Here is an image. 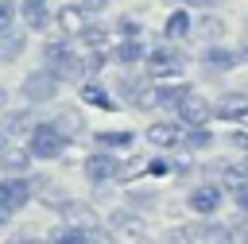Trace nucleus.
Returning a JSON list of instances; mask_svg holds the SVG:
<instances>
[{"mask_svg": "<svg viewBox=\"0 0 248 244\" xmlns=\"http://www.w3.org/2000/svg\"><path fill=\"white\" fill-rule=\"evenodd\" d=\"M0 147H4V132H0Z\"/></svg>", "mask_w": 248, "mask_h": 244, "instance_id": "obj_34", "label": "nucleus"}, {"mask_svg": "<svg viewBox=\"0 0 248 244\" xmlns=\"http://www.w3.org/2000/svg\"><path fill=\"white\" fill-rule=\"evenodd\" d=\"M23 15H27V27L43 31L46 27V0H23Z\"/></svg>", "mask_w": 248, "mask_h": 244, "instance_id": "obj_14", "label": "nucleus"}, {"mask_svg": "<svg viewBox=\"0 0 248 244\" xmlns=\"http://www.w3.org/2000/svg\"><path fill=\"white\" fill-rule=\"evenodd\" d=\"M4 221H8V209H4V205H0V225H4Z\"/></svg>", "mask_w": 248, "mask_h": 244, "instance_id": "obj_33", "label": "nucleus"}, {"mask_svg": "<svg viewBox=\"0 0 248 244\" xmlns=\"http://www.w3.org/2000/svg\"><path fill=\"white\" fill-rule=\"evenodd\" d=\"M85 174H89L93 182H108V178L120 174V163H116L112 155H93V159L85 163Z\"/></svg>", "mask_w": 248, "mask_h": 244, "instance_id": "obj_9", "label": "nucleus"}, {"mask_svg": "<svg viewBox=\"0 0 248 244\" xmlns=\"http://www.w3.org/2000/svg\"><path fill=\"white\" fill-rule=\"evenodd\" d=\"M147 139L155 147H178L182 143V132H178V124H151L147 128Z\"/></svg>", "mask_w": 248, "mask_h": 244, "instance_id": "obj_11", "label": "nucleus"}, {"mask_svg": "<svg viewBox=\"0 0 248 244\" xmlns=\"http://www.w3.org/2000/svg\"><path fill=\"white\" fill-rule=\"evenodd\" d=\"M8 23H12V8L0 4V31H8Z\"/></svg>", "mask_w": 248, "mask_h": 244, "instance_id": "obj_31", "label": "nucleus"}, {"mask_svg": "<svg viewBox=\"0 0 248 244\" xmlns=\"http://www.w3.org/2000/svg\"><path fill=\"white\" fill-rule=\"evenodd\" d=\"M209 112H213V108H209V101H202L194 89H190V93H186V101L178 105V116H182L186 124H205V120H209Z\"/></svg>", "mask_w": 248, "mask_h": 244, "instance_id": "obj_8", "label": "nucleus"}, {"mask_svg": "<svg viewBox=\"0 0 248 244\" xmlns=\"http://www.w3.org/2000/svg\"><path fill=\"white\" fill-rule=\"evenodd\" d=\"M78 39H81L85 46H93V50H101V46L108 43V31H105V27H97V23H85V27L78 31Z\"/></svg>", "mask_w": 248, "mask_h": 244, "instance_id": "obj_15", "label": "nucleus"}, {"mask_svg": "<svg viewBox=\"0 0 248 244\" xmlns=\"http://www.w3.org/2000/svg\"><path fill=\"white\" fill-rule=\"evenodd\" d=\"M244 178H248V174H244L240 167H225V182H229V186H236V182H244Z\"/></svg>", "mask_w": 248, "mask_h": 244, "instance_id": "obj_25", "label": "nucleus"}, {"mask_svg": "<svg viewBox=\"0 0 248 244\" xmlns=\"http://www.w3.org/2000/svg\"><path fill=\"white\" fill-rule=\"evenodd\" d=\"M202 31H205L209 39H217V35H221V23H217V19H205V23H202Z\"/></svg>", "mask_w": 248, "mask_h": 244, "instance_id": "obj_27", "label": "nucleus"}, {"mask_svg": "<svg viewBox=\"0 0 248 244\" xmlns=\"http://www.w3.org/2000/svg\"><path fill=\"white\" fill-rule=\"evenodd\" d=\"M213 112H217L221 120H229V124H232V120H244V116H248V97H244V93H225V97L213 105Z\"/></svg>", "mask_w": 248, "mask_h": 244, "instance_id": "obj_7", "label": "nucleus"}, {"mask_svg": "<svg viewBox=\"0 0 248 244\" xmlns=\"http://www.w3.org/2000/svg\"><path fill=\"white\" fill-rule=\"evenodd\" d=\"M232 201H236V205H240V209H244V213H248V178H244V182H236V186H232Z\"/></svg>", "mask_w": 248, "mask_h": 244, "instance_id": "obj_24", "label": "nucleus"}, {"mask_svg": "<svg viewBox=\"0 0 248 244\" xmlns=\"http://www.w3.org/2000/svg\"><path fill=\"white\" fill-rule=\"evenodd\" d=\"M27 198H31V186H27L19 174H8V178L0 182V205H4L8 213L23 209V205H27Z\"/></svg>", "mask_w": 248, "mask_h": 244, "instance_id": "obj_5", "label": "nucleus"}, {"mask_svg": "<svg viewBox=\"0 0 248 244\" xmlns=\"http://www.w3.org/2000/svg\"><path fill=\"white\" fill-rule=\"evenodd\" d=\"M81 101H85V105H93V108H116V105H112V97H108V89H101L97 81H89V85L81 89Z\"/></svg>", "mask_w": 248, "mask_h": 244, "instance_id": "obj_13", "label": "nucleus"}, {"mask_svg": "<svg viewBox=\"0 0 248 244\" xmlns=\"http://www.w3.org/2000/svg\"><path fill=\"white\" fill-rule=\"evenodd\" d=\"M58 240H62V244H81V240H85V232H62Z\"/></svg>", "mask_w": 248, "mask_h": 244, "instance_id": "obj_30", "label": "nucleus"}, {"mask_svg": "<svg viewBox=\"0 0 248 244\" xmlns=\"http://www.w3.org/2000/svg\"><path fill=\"white\" fill-rule=\"evenodd\" d=\"M229 143H232V147H240V151H248V132H232V136H229Z\"/></svg>", "mask_w": 248, "mask_h": 244, "instance_id": "obj_26", "label": "nucleus"}, {"mask_svg": "<svg viewBox=\"0 0 248 244\" xmlns=\"http://www.w3.org/2000/svg\"><path fill=\"white\" fill-rule=\"evenodd\" d=\"M85 4H101V0H85Z\"/></svg>", "mask_w": 248, "mask_h": 244, "instance_id": "obj_35", "label": "nucleus"}, {"mask_svg": "<svg viewBox=\"0 0 248 244\" xmlns=\"http://www.w3.org/2000/svg\"><path fill=\"white\" fill-rule=\"evenodd\" d=\"M58 128H62L66 136H70V132L78 136V132H81V116H78V112H62V116H58Z\"/></svg>", "mask_w": 248, "mask_h": 244, "instance_id": "obj_22", "label": "nucleus"}, {"mask_svg": "<svg viewBox=\"0 0 248 244\" xmlns=\"http://www.w3.org/2000/svg\"><path fill=\"white\" fill-rule=\"evenodd\" d=\"M240 54L236 50H225V46H209V50H202V62H209V66H232Z\"/></svg>", "mask_w": 248, "mask_h": 244, "instance_id": "obj_17", "label": "nucleus"}, {"mask_svg": "<svg viewBox=\"0 0 248 244\" xmlns=\"http://www.w3.org/2000/svg\"><path fill=\"white\" fill-rule=\"evenodd\" d=\"M66 132L58 128V124H35L31 128V155H39V159H54V155H62L66 151Z\"/></svg>", "mask_w": 248, "mask_h": 244, "instance_id": "obj_2", "label": "nucleus"}, {"mask_svg": "<svg viewBox=\"0 0 248 244\" xmlns=\"http://www.w3.org/2000/svg\"><path fill=\"white\" fill-rule=\"evenodd\" d=\"M209 132H205V124H194V132H190V147H209Z\"/></svg>", "mask_w": 248, "mask_h": 244, "instance_id": "obj_23", "label": "nucleus"}, {"mask_svg": "<svg viewBox=\"0 0 248 244\" xmlns=\"http://www.w3.org/2000/svg\"><path fill=\"white\" fill-rule=\"evenodd\" d=\"M120 31H124V35H136L140 27H136V19H120Z\"/></svg>", "mask_w": 248, "mask_h": 244, "instance_id": "obj_32", "label": "nucleus"}, {"mask_svg": "<svg viewBox=\"0 0 248 244\" xmlns=\"http://www.w3.org/2000/svg\"><path fill=\"white\" fill-rule=\"evenodd\" d=\"M186 93H190V85H159V89H151V108L155 105H167V108L174 105L178 108L186 101Z\"/></svg>", "mask_w": 248, "mask_h": 244, "instance_id": "obj_10", "label": "nucleus"}, {"mask_svg": "<svg viewBox=\"0 0 248 244\" xmlns=\"http://www.w3.org/2000/svg\"><path fill=\"white\" fill-rule=\"evenodd\" d=\"M8 128H27V112H12L8 116Z\"/></svg>", "mask_w": 248, "mask_h": 244, "instance_id": "obj_28", "label": "nucleus"}, {"mask_svg": "<svg viewBox=\"0 0 248 244\" xmlns=\"http://www.w3.org/2000/svg\"><path fill=\"white\" fill-rule=\"evenodd\" d=\"M182 66H186V58H182L178 50H170V46H159V50L147 54L151 77H174V74H182Z\"/></svg>", "mask_w": 248, "mask_h": 244, "instance_id": "obj_4", "label": "nucleus"}, {"mask_svg": "<svg viewBox=\"0 0 248 244\" xmlns=\"http://www.w3.org/2000/svg\"><path fill=\"white\" fill-rule=\"evenodd\" d=\"M0 43H4V46H0V58H16V54L23 50V35H4Z\"/></svg>", "mask_w": 248, "mask_h": 244, "instance_id": "obj_21", "label": "nucleus"}, {"mask_svg": "<svg viewBox=\"0 0 248 244\" xmlns=\"http://www.w3.org/2000/svg\"><path fill=\"white\" fill-rule=\"evenodd\" d=\"M27 159H31V151H12V155H4V170H8V174H23V170H27Z\"/></svg>", "mask_w": 248, "mask_h": 244, "instance_id": "obj_20", "label": "nucleus"}, {"mask_svg": "<svg viewBox=\"0 0 248 244\" xmlns=\"http://www.w3.org/2000/svg\"><path fill=\"white\" fill-rule=\"evenodd\" d=\"M58 23H62V31H70V35H74V31H81V27H85V15H81V8H74V4H70V8H62V12H58Z\"/></svg>", "mask_w": 248, "mask_h": 244, "instance_id": "obj_16", "label": "nucleus"}, {"mask_svg": "<svg viewBox=\"0 0 248 244\" xmlns=\"http://www.w3.org/2000/svg\"><path fill=\"white\" fill-rule=\"evenodd\" d=\"M43 62H46L58 77H78V74H85V62L78 58V50H74L70 43H46V46H43Z\"/></svg>", "mask_w": 248, "mask_h": 244, "instance_id": "obj_1", "label": "nucleus"}, {"mask_svg": "<svg viewBox=\"0 0 248 244\" xmlns=\"http://www.w3.org/2000/svg\"><path fill=\"white\" fill-rule=\"evenodd\" d=\"M186 205H190L194 213H217V209H221V190L209 186V182H205V186H194L190 198H186Z\"/></svg>", "mask_w": 248, "mask_h": 244, "instance_id": "obj_6", "label": "nucleus"}, {"mask_svg": "<svg viewBox=\"0 0 248 244\" xmlns=\"http://www.w3.org/2000/svg\"><path fill=\"white\" fill-rule=\"evenodd\" d=\"M54 93H58V74H54V70H35V74H27V81H23V97H27V101L43 105V101H50Z\"/></svg>", "mask_w": 248, "mask_h": 244, "instance_id": "obj_3", "label": "nucleus"}, {"mask_svg": "<svg viewBox=\"0 0 248 244\" xmlns=\"http://www.w3.org/2000/svg\"><path fill=\"white\" fill-rule=\"evenodd\" d=\"M93 139L101 147H132V132H97Z\"/></svg>", "mask_w": 248, "mask_h": 244, "instance_id": "obj_19", "label": "nucleus"}, {"mask_svg": "<svg viewBox=\"0 0 248 244\" xmlns=\"http://www.w3.org/2000/svg\"><path fill=\"white\" fill-rule=\"evenodd\" d=\"M190 31V12H170L167 19V39H182Z\"/></svg>", "mask_w": 248, "mask_h": 244, "instance_id": "obj_18", "label": "nucleus"}, {"mask_svg": "<svg viewBox=\"0 0 248 244\" xmlns=\"http://www.w3.org/2000/svg\"><path fill=\"white\" fill-rule=\"evenodd\" d=\"M147 170H151V174H170V163H167V159H155Z\"/></svg>", "mask_w": 248, "mask_h": 244, "instance_id": "obj_29", "label": "nucleus"}, {"mask_svg": "<svg viewBox=\"0 0 248 244\" xmlns=\"http://www.w3.org/2000/svg\"><path fill=\"white\" fill-rule=\"evenodd\" d=\"M116 58H120V62H140V58H147V46H143L136 35H128V39L116 46Z\"/></svg>", "mask_w": 248, "mask_h": 244, "instance_id": "obj_12", "label": "nucleus"}]
</instances>
